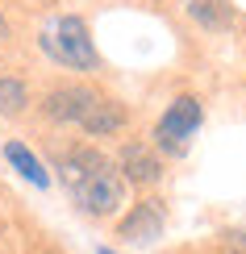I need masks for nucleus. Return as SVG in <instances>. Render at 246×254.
I'll return each mask as SVG.
<instances>
[{
  "mask_svg": "<svg viewBox=\"0 0 246 254\" xmlns=\"http://www.w3.org/2000/svg\"><path fill=\"white\" fill-rule=\"evenodd\" d=\"M59 171H63L67 192L76 196V204L88 217H113L125 204V179L100 150H83L80 146L59 163Z\"/></svg>",
  "mask_w": 246,
  "mask_h": 254,
  "instance_id": "nucleus-1",
  "label": "nucleus"
},
{
  "mask_svg": "<svg viewBox=\"0 0 246 254\" xmlns=\"http://www.w3.org/2000/svg\"><path fill=\"white\" fill-rule=\"evenodd\" d=\"M38 42L55 63H63V67H76V71H92L96 67V46H92L88 25H83L80 17H55L42 29Z\"/></svg>",
  "mask_w": 246,
  "mask_h": 254,
  "instance_id": "nucleus-2",
  "label": "nucleus"
},
{
  "mask_svg": "<svg viewBox=\"0 0 246 254\" xmlns=\"http://www.w3.org/2000/svg\"><path fill=\"white\" fill-rule=\"evenodd\" d=\"M200 121H205L200 100H196V96H179V100H171V109L159 117V125H155V142L163 146L167 154H184L188 137L200 129Z\"/></svg>",
  "mask_w": 246,
  "mask_h": 254,
  "instance_id": "nucleus-3",
  "label": "nucleus"
},
{
  "mask_svg": "<svg viewBox=\"0 0 246 254\" xmlns=\"http://www.w3.org/2000/svg\"><path fill=\"white\" fill-rule=\"evenodd\" d=\"M100 96V92H92V88H80V83H67V88H55L46 96V117L50 121H71V125H80L83 117H88V109H92V100Z\"/></svg>",
  "mask_w": 246,
  "mask_h": 254,
  "instance_id": "nucleus-4",
  "label": "nucleus"
},
{
  "mask_svg": "<svg viewBox=\"0 0 246 254\" xmlns=\"http://www.w3.org/2000/svg\"><path fill=\"white\" fill-rule=\"evenodd\" d=\"M163 221H167L163 204H159V200H142V204L121 221V238L125 242H155L159 234H163Z\"/></svg>",
  "mask_w": 246,
  "mask_h": 254,
  "instance_id": "nucleus-5",
  "label": "nucleus"
},
{
  "mask_svg": "<svg viewBox=\"0 0 246 254\" xmlns=\"http://www.w3.org/2000/svg\"><path fill=\"white\" fill-rule=\"evenodd\" d=\"M117 171H121V179H130V184H155V179L163 175V167H159V158L146 150V146L130 142L121 150V158H117Z\"/></svg>",
  "mask_w": 246,
  "mask_h": 254,
  "instance_id": "nucleus-6",
  "label": "nucleus"
},
{
  "mask_svg": "<svg viewBox=\"0 0 246 254\" xmlns=\"http://www.w3.org/2000/svg\"><path fill=\"white\" fill-rule=\"evenodd\" d=\"M88 133H96V137H104V133H117L125 125V109L117 100H109V96H96L92 100V109H88V117L80 121Z\"/></svg>",
  "mask_w": 246,
  "mask_h": 254,
  "instance_id": "nucleus-7",
  "label": "nucleus"
},
{
  "mask_svg": "<svg viewBox=\"0 0 246 254\" xmlns=\"http://www.w3.org/2000/svg\"><path fill=\"white\" fill-rule=\"evenodd\" d=\"M4 158H8V163H13V167H17V171L25 175L34 188H50V175H46V167L38 163V154L29 150L25 142H8V146H4Z\"/></svg>",
  "mask_w": 246,
  "mask_h": 254,
  "instance_id": "nucleus-8",
  "label": "nucleus"
},
{
  "mask_svg": "<svg viewBox=\"0 0 246 254\" xmlns=\"http://www.w3.org/2000/svg\"><path fill=\"white\" fill-rule=\"evenodd\" d=\"M188 17H196L205 29H226L234 13H230V0H184Z\"/></svg>",
  "mask_w": 246,
  "mask_h": 254,
  "instance_id": "nucleus-9",
  "label": "nucleus"
},
{
  "mask_svg": "<svg viewBox=\"0 0 246 254\" xmlns=\"http://www.w3.org/2000/svg\"><path fill=\"white\" fill-rule=\"evenodd\" d=\"M25 100H29L25 83H21V79H13V75H0V113H4V117L21 113V109H25Z\"/></svg>",
  "mask_w": 246,
  "mask_h": 254,
  "instance_id": "nucleus-10",
  "label": "nucleus"
},
{
  "mask_svg": "<svg viewBox=\"0 0 246 254\" xmlns=\"http://www.w3.org/2000/svg\"><path fill=\"white\" fill-rule=\"evenodd\" d=\"M238 254H246V234H242V242H238Z\"/></svg>",
  "mask_w": 246,
  "mask_h": 254,
  "instance_id": "nucleus-11",
  "label": "nucleus"
},
{
  "mask_svg": "<svg viewBox=\"0 0 246 254\" xmlns=\"http://www.w3.org/2000/svg\"><path fill=\"white\" fill-rule=\"evenodd\" d=\"M0 38H4V17H0Z\"/></svg>",
  "mask_w": 246,
  "mask_h": 254,
  "instance_id": "nucleus-12",
  "label": "nucleus"
},
{
  "mask_svg": "<svg viewBox=\"0 0 246 254\" xmlns=\"http://www.w3.org/2000/svg\"><path fill=\"white\" fill-rule=\"evenodd\" d=\"M100 254H113V250H100Z\"/></svg>",
  "mask_w": 246,
  "mask_h": 254,
  "instance_id": "nucleus-13",
  "label": "nucleus"
}]
</instances>
